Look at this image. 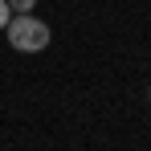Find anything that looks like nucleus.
<instances>
[{"instance_id":"obj_1","label":"nucleus","mask_w":151,"mask_h":151,"mask_svg":"<svg viewBox=\"0 0 151 151\" xmlns=\"http://www.w3.org/2000/svg\"><path fill=\"white\" fill-rule=\"evenodd\" d=\"M4 33H8V45L17 53H41L53 41L49 25L37 21V17H29V12H12V21L4 25Z\"/></svg>"},{"instance_id":"obj_2","label":"nucleus","mask_w":151,"mask_h":151,"mask_svg":"<svg viewBox=\"0 0 151 151\" xmlns=\"http://www.w3.org/2000/svg\"><path fill=\"white\" fill-rule=\"evenodd\" d=\"M33 4H37V0H8L12 12H33Z\"/></svg>"},{"instance_id":"obj_4","label":"nucleus","mask_w":151,"mask_h":151,"mask_svg":"<svg viewBox=\"0 0 151 151\" xmlns=\"http://www.w3.org/2000/svg\"><path fill=\"white\" fill-rule=\"evenodd\" d=\"M147 98H151V90H147Z\"/></svg>"},{"instance_id":"obj_3","label":"nucleus","mask_w":151,"mask_h":151,"mask_svg":"<svg viewBox=\"0 0 151 151\" xmlns=\"http://www.w3.org/2000/svg\"><path fill=\"white\" fill-rule=\"evenodd\" d=\"M12 21V8H8V0H0V29Z\"/></svg>"}]
</instances>
